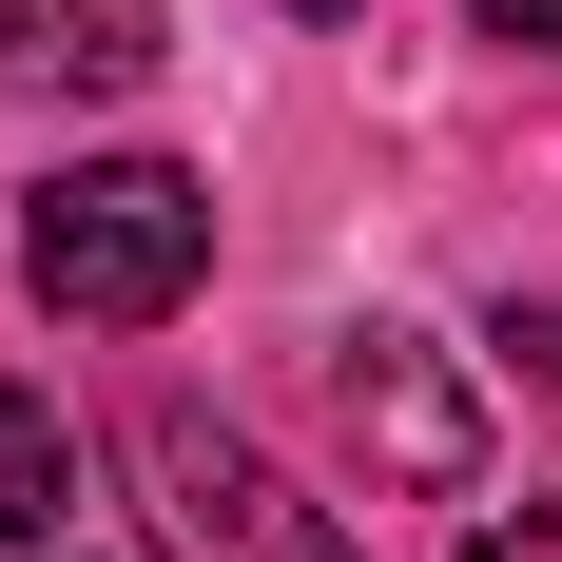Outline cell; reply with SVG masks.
I'll use <instances>...</instances> for the list:
<instances>
[{
  "mask_svg": "<svg viewBox=\"0 0 562 562\" xmlns=\"http://www.w3.org/2000/svg\"><path fill=\"white\" fill-rule=\"evenodd\" d=\"M311 20H349V0H311Z\"/></svg>",
  "mask_w": 562,
  "mask_h": 562,
  "instance_id": "7",
  "label": "cell"
},
{
  "mask_svg": "<svg viewBox=\"0 0 562 562\" xmlns=\"http://www.w3.org/2000/svg\"><path fill=\"white\" fill-rule=\"evenodd\" d=\"M0 78L136 98V78H156V0H0Z\"/></svg>",
  "mask_w": 562,
  "mask_h": 562,
  "instance_id": "4",
  "label": "cell"
},
{
  "mask_svg": "<svg viewBox=\"0 0 562 562\" xmlns=\"http://www.w3.org/2000/svg\"><path fill=\"white\" fill-rule=\"evenodd\" d=\"M485 20H505V40H562V0H485Z\"/></svg>",
  "mask_w": 562,
  "mask_h": 562,
  "instance_id": "6",
  "label": "cell"
},
{
  "mask_svg": "<svg viewBox=\"0 0 562 562\" xmlns=\"http://www.w3.org/2000/svg\"><path fill=\"white\" fill-rule=\"evenodd\" d=\"M136 485H156L175 562H369L252 427H214V407H136Z\"/></svg>",
  "mask_w": 562,
  "mask_h": 562,
  "instance_id": "2",
  "label": "cell"
},
{
  "mask_svg": "<svg viewBox=\"0 0 562 562\" xmlns=\"http://www.w3.org/2000/svg\"><path fill=\"white\" fill-rule=\"evenodd\" d=\"M58 505H78V427L58 389H0V543H58Z\"/></svg>",
  "mask_w": 562,
  "mask_h": 562,
  "instance_id": "5",
  "label": "cell"
},
{
  "mask_svg": "<svg viewBox=\"0 0 562 562\" xmlns=\"http://www.w3.org/2000/svg\"><path fill=\"white\" fill-rule=\"evenodd\" d=\"M20 272H40V311H78V330H156V311H194V272H214V175H175V156L58 175L40 214H20Z\"/></svg>",
  "mask_w": 562,
  "mask_h": 562,
  "instance_id": "1",
  "label": "cell"
},
{
  "mask_svg": "<svg viewBox=\"0 0 562 562\" xmlns=\"http://www.w3.org/2000/svg\"><path fill=\"white\" fill-rule=\"evenodd\" d=\"M330 407H349V447L389 465V485H427V505L485 465V407L447 389V349H427V330H369V349L330 369Z\"/></svg>",
  "mask_w": 562,
  "mask_h": 562,
  "instance_id": "3",
  "label": "cell"
}]
</instances>
